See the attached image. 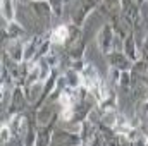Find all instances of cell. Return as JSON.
<instances>
[{
	"instance_id": "6da1fadb",
	"label": "cell",
	"mask_w": 148,
	"mask_h": 146,
	"mask_svg": "<svg viewBox=\"0 0 148 146\" xmlns=\"http://www.w3.org/2000/svg\"><path fill=\"white\" fill-rule=\"evenodd\" d=\"M121 19L127 28H131V29L138 28L141 24V5H138L136 0H122Z\"/></svg>"
},
{
	"instance_id": "7a4b0ae2",
	"label": "cell",
	"mask_w": 148,
	"mask_h": 146,
	"mask_svg": "<svg viewBox=\"0 0 148 146\" xmlns=\"http://www.w3.org/2000/svg\"><path fill=\"white\" fill-rule=\"evenodd\" d=\"M100 5V0H77V3L74 5L73 14H71V23L83 26L86 23V19H90V16L97 10V7Z\"/></svg>"
},
{
	"instance_id": "3957f363",
	"label": "cell",
	"mask_w": 148,
	"mask_h": 146,
	"mask_svg": "<svg viewBox=\"0 0 148 146\" xmlns=\"http://www.w3.org/2000/svg\"><path fill=\"white\" fill-rule=\"evenodd\" d=\"M114 45H115V29L112 23H105L97 35V46L105 57H109L114 52Z\"/></svg>"
},
{
	"instance_id": "277c9868",
	"label": "cell",
	"mask_w": 148,
	"mask_h": 146,
	"mask_svg": "<svg viewBox=\"0 0 148 146\" xmlns=\"http://www.w3.org/2000/svg\"><path fill=\"white\" fill-rule=\"evenodd\" d=\"M29 105V102H28V98H26V93H24V88H19V86H16L14 88V91H12V95H10V102H9V107L7 110L3 112L7 117H10V115H16V113H23L24 108Z\"/></svg>"
},
{
	"instance_id": "5b68a950",
	"label": "cell",
	"mask_w": 148,
	"mask_h": 146,
	"mask_svg": "<svg viewBox=\"0 0 148 146\" xmlns=\"http://www.w3.org/2000/svg\"><path fill=\"white\" fill-rule=\"evenodd\" d=\"M48 35H43V33H36L29 38L24 45V62L28 64H35L38 59V53H40V48L45 41V38Z\"/></svg>"
},
{
	"instance_id": "8992f818",
	"label": "cell",
	"mask_w": 148,
	"mask_h": 146,
	"mask_svg": "<svg viewBox=\"0 0 148 146\" xmlns=\"http://www.w3.org/2000/svg\"><path fill=\"white\" fill-rule=\"evenodd\" d=\"M9 127L12 131V136L17 138V139H23L26 131H28V126H29V119L24 115V113H16V115H10L9 117Z\"/></svg>"
},
{
	"instance_id": "52a82bcc",
	"label": "cell",
	"mask_w": 148,
	"mask_h": 146,
	"mask_svg": "<svg viewBox=\"0 0 148 146\" xmlns=\"http://www.w3.org/2000/svg\"><path fill=\"white\" fill-rule=\"evenodd\" d=\"M24 45L26 43L21 41V40H9L5 48H3V52L7 53V57L10 60L21 64V62H24Z\"/></svg>"
},
{
	"instance_id": "ba28073f",
	"label": "cell",
	"mask_w": 148,
	"mask_h": 146,
	"mask_svg": "<svg viewBox=\"0 0 148 146\" xmlns=\"http://www.w3.org/2000/svg\"><path fill=\"white\" fill-rule=\"evenodd\" d=\"M55 146H79L81 145V138L77 132L73 131H55L53 134V143Z\"/></svg>"
},
{
	"instance_id": "9c48e42d",
	"label": "cell",
	"mask_w": 148,
	"mask_h": 146,
	"mask_svg": "<svg viewBox=\"0 0 148 146\" xmlns=\"http://www.w3.org/2000/svg\"><path fill=\"white\" fill-rule=\"evenodd\" d=\"M98 136V126L93 124L91 120H83L81 122V129H79V138H81V146L91 145Z\"/></svg>"
},
{
	"instance_id": "30bf717a",
	"label": "cell",
	"mask_w": 148,
	"mask_h": 146,
	"mask_svg": "<svg viewBox=\"0 0 148 146\" xmlns=\"http://www.w3.org/2000/svg\"><path fill=\"white\" fill-rule=\"evenodd\" d=\"M107 59H109V67H115L119 71H131L134 65V62H131L122 50H114Z\"/></svg>"
},
{
	"instance_id": "8fae6325",
	"label": "cell",
	"mask_w": 148,
	"mask_h": 146,
	"mask_svg": "<svg viewBox=\"0 0 148 146\" xmlns=\"http://www.w3.org/2000/svg\"><path fill=\"white\" fill-rule=\"evenodd\" d=\"M122 52L126 53V57L131 60V62H138L140 60V46L136 43V38L133 31H127V35L124 38V46H122Z\"/></svg>"
},
{
	"instance_id": "7c38bea8",
	"label": "cell",
	"mask_w": 148,
	"mask_h": 146,
	"mask_svg": "<svg viewBox=\"0 0 148 146\" xmlns=\"http://www.w3.org/2000/svg\"><path fill=\"white\" fill-rule=\"evenodd\" d=\"M29 9H31L33 16L36 19H40L41 23H48L50 21V16H53L52 14V9H50V5H48L47 0H35V2H31L29 3Z\"/></svg>"
},
{
	"instance_id": "4fadbf2b",
	"label": "cell",
	"mask_w": 148,
	"mask_h": 146,
	"mask_svg": "<svg viewBox=\"0 0 148 146\" xmlns=\"http://www.w3.org/2000/svg\"><path fill=\"white\" fill-rule=\"evenodd\" d=\"M48 36H50L53 45L66 46L67 41H69V24H59V26L52 28V31L48 33Z\"/></svg>"
},
{
	"instance_id": "5bb4252c",
	"label": "cell",
	"mask_w": 148,
	"mask_h": 146,
	"mask_svg": "<svg viewBox=\"0 0 148 146\" xmlns=\"http://www.w3.org/2000/svg\"><path fill=\"white\" fill-rule=\"evenodd\" d=\"M55 122H50L43 127H38V141H36V146H52L53 143V134H55Z\"/></svg>"
},
{
	"instance_id": "9a60e30c",
	"label": "cell",
	"mask_w": 148,
	"mask_h": 146,
	"mask_svg": "<svg viewBox=\"0 0 148 146\" xmlns=\"http://www.w3.org/2000/svg\"><path fill=\"white\" fill-rule=\"evenodd\" d=\"M121 3L122 0H100V10L109 17V19H117L121 17Z\"/></svg>"
},
{
	"instance_id": "2e32d148",
	"label": "cell",
	"mask_w": 148,
	"mask_h": 146,
	"mask_svg": "<svg viewBox=\"0 0 148 146\" xmlns=\"http://www.w3.org/2000/svg\"><path fill=\"white\" fill-rule=\"evenodd\" d=\"M126 138L129 141V146H147V134L140 127H131Z\"/></svg>"
},
{
	"instance_id": "e0dca14e",
	"label": "cell",
	"mask_w": 148,
	"mask_h": 146,
	"mask_svg": "<svg viewBox=\"0 0 148 146\" xmlns=\"http://www.w3.org/2000/svg\"><path fill=\"white\" fill-rule=\"evenodd\" d=\"M2 7V19L5 23H12L16 21V0H0Z\"/></svg>"
},
{
	"instance_id": "ac0fdd59",
	"label": "cell",
	"mask_w": 148,
	"mask_h": 146,
	"mask_svg": "<svg viewBox=\"0 0 148 146\" xmlns=\"http://www.w3.org/2000/svg\"><path fill=\"white\" fill-rule=\"evenodd\" d=\"M24 35H26V29L17 21L5 23V36L9 38V40H21Z\"/></svg>"
},
{
	"instance_id": "d6986e66",
	"label": "cell",
	"mask_w": 148,
	"mask_h": 146,
	"mask_svg": "<svg viewBox=\"0 0 148 146\" xmlns=\"http://www.w3.org/2000/svg\"><path fill=\"white\" fill-rule=\"evenodd\" d=\"M115 89L122 91V93H131L133 91V76H131V71H122L121 72V77L117 81Z\"/></svg>"
},
{
	"instance_id": "ffe728a7",
	"label": "cell",
	"mask_w": 148,
	"mask_h": 146,
	"mask_svg": "<svg viewBox=\"0 0 148 146\" xmlns=\"http://www.w3.org/2000/svg\"><path fill=\"white\" fill-rule=\"evenodd\" d=\"M47 2H48V5H50V9H52V14H53V16L60 17V16L64 14V2H66V0H47Z\"/></svg>"
},
{
	"instance_id": "44dd1931",
	"label": "cell",
	"mask_w": 148,
	"mask_h": 146,
	"mask_svg": "<svg viewBox=\"0 0 148 146\" xmlns=\"http://www.w3.org/2000/svg\"><path fill=\"white\" fill-rule=\"evenodd\" d=\"M0 138H2V145H3V146L10 141V138H14V136H12V131H10V127H9V124H7V122H3V124H2Z\"/></svg>"
},
{
	"instance_id": "7402d4cb",
	"label": "cell",
	"mask_w": 148,
	"mask_h": 146,
	"mask_svg": "<svg viewBox=\"0 0 148 146\" xmlns=\"http://www.w3.org/2000/svg\"><path fill=\"white\" fill-rule=\"evenodd\" d=\"M74 115H76V112H74V107H67V108H60V120H64V122H73L74 120Z\"/></svg>"
},
{
	"instance_id": "603a6c76",
	"label": "cell",
	"mask_w": 148,
	"mask_h": 146,
	"mask_svg": "<svg viewBox=\"0 0 148 146\" xmlns=\"http://www.w3.org/2000/svg\"><path fill=\"white\" fill-rule=\"evenodd\" d=\"M140 60H141V62L148 67V36L145 38L143 45L140 46Z\"/></svg>"
},
{
	"instance_id": "cb8c5ba5",
	"label": "cell",
	"mask_w": 148,
	"mask_h": 146,
	"mask_svg": "<svg viewBox=\"0 0 148 146\" xmlns=\"http://www.w3.org/2000/svg\"><path fill=\"white\" fill-rule=\"evenodd\" d=\"M143 84L148 88V69H147V72H145V76H143Z\"/></svg>"
},
{
	"instance_id": "d4e9b609",
	"label": "cell",
	"mask_w": 148,
	"mask_h": 146,
	"mask_svg": "<svg viewBox=\"0 0 148 146\" xmlns=\"http://www.w3.org/2000/svg\"><path fill=\"white\" fill-rule=\"evenodd\" d=\"M17 2H21V3H26V5H29L31 2H35V0H17Z\"/></svg>"
},
{
	"instance_id": "484cf974",
	"label": "cell",
	"mask_w": 148,
	"mask_h": 146,
	"mask_svg": "<svg viewBox=\"0 0 148 146\" xmlns=\"http://www.w3.org/2000/svg\"><path fill=\"white\" fill-rule=\"evenodd\" d=\"M138 2V5H143V3H148V0H136Z\"/></svg>"
},
{
	"instance_id": "4316f807",
	"label": "cell",
	"mask_w": 148,
	"mask_h": 146,
	"mask_svg": "<svg viewBox=\"0 0 148 146\" xmlns=\"http://www.w3.org/2000/svg\"><path fill=\"white\" fill-rule=\"evenodd\" d=\"M145 96H147V102H148V88H147V91H145Z\"/></svg>"
},
{
	"instance_id": "83f0119b",
	"label": "cell",
	"mask_w": 148,
	"mask_h": 146,
	"mask_svg": "<svg viewBox=\"0 0 148 146\" xmlns=\"http://www.w3.org/2000/svg\"><path fill=\"white\" fill-rule=\"evenodd\" d=\"M66 2H67V0H66Z\"/></svg>"
}]
</instances>
